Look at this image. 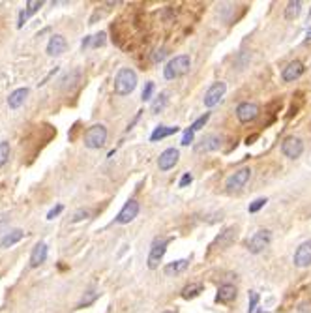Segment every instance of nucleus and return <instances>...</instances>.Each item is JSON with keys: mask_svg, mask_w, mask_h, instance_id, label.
<instances>
[{"mask_svg": "<svg viewBox=\"0 0 311 313\" xmlns=\"http://www.w3.org/2000/svg\"><path fill=\"white\" fill-rule=\"evenodd\" d=\"M137 86V73L131 68H122L114 77V92L118 96H127Z\"/></svg>", "mask_w": 311, "mask_h": 313, "instance_id": "nucleus-1", "label": "nucleus"}, {"mask_svg": "<svg viewBox=\"0 0 311 313\" xmlns=\"http://www.w3.org/2000/svg\"><path fill=\"white\" fill-rule=\"evenodd\" d=\"M189 68H191V58L187 55H178V57H174L167 62V66L163 68V75H165V79L172 81V79H178V77L186 75Z\"/></svg>", "mask_w": 311, "mask_h": 313, "instance_id": "nucleus-2", "label": "nucleus"}, {"mask_svg": "<svg viewBox=\"0 0 311 313\" xmlns=\"http://www.w3.org/2000/svg\"><path fill=\"white\" fill-rule=\"evenodd\" d=\"M105 141H107V129H105V126L94 124V126H90V128L86 129V133H85L86 148H92V150L101 148V146L105 144Z\"/></svg>", "mask_w": 311, "mask_h": 313, "instance_id": "nucleus-3", "label": "nucleus"}, {"mask_svg": "<svg viewBox=\"0 0 311 313\" xmlns=\"http://www.w3.org/2000/svg\"><path fill=\"white\" fill-rule=\"evenodd\" d=\"M171 238H156L152 248H150V253H148V268L156 270L161 263V259L167 251V246H169Z\"/></svg>", "mask_w": 311, "mask_h": 313, "instance_id": "nucleus-4", "label": "nucleus"}, {"mask_svg": "<svg viewBox=\"0 0 311 313\" xmlns=\"http://www.w3.org/2000/svg\"><path fill=\"white\" fill-rule=\"evenodd\" d=\"M270 240H272V233L268 229H261L248 240V250L251 253H261L270 246Z\"/></svg>", "mask_w": 311, "mask_h": 313, "instance_id": "nucleus-5", "label": "nucleus"}, {"mask_svg": "<svg viewBox=\"0 0 311 313\" xmlns=\"http://www.w3.org/2000/svg\"><path fill=\"white\" fill-rule=\"evenodd\" d=\"M259 113H261V107L257 103H253V101H244V103H240L236 107V118L240 122H244V124L253 122L255 118L259 116Z\"/></svg>", "mask_w": 311, "mask_h": 313, "instance_id": "nucleus-6", "label": "nucleus"}, {"mask_svg": "<svg viewBox=\"0 0 311 313\" xmlns=\"http://www.w3.org/2000/svg\"><path fill=\"white\" fill-rule=\"evenodd\" d=\"M281 152L287 157H291V159H296V157H300L302 156V152H304V142H302V139L291 135V137H287V139L281 142Z\"/></svg>", "mask_w": 311, "mask_h": 313, "instance_id": "nucleus-7", "label": "nucleus"}, {"mask_svg": "<svg viewBox=\"0 0 311 313\" xmlns=\"http://www.w3.org/2000/svg\"><path fill=\"white\" fill-rule=\"evenodd\" d=\"M225 90H227V85L223 81H218V83H214L208 90H206V94H204V105L206 107H214V105H218L221 98L225 96Z\"/></svg>", "mask_w": 311, "mask_h": 313, "instance_id": "nucleus-8", "label": "nucleus"}, {"mask_svg": "<svg viewBox=\"0 0 311 313\" xmlns=\"http://www.w3.org/2000/svg\"><path fill=\"white\" fill-rule=\"evenodd\" d=\"M249 176H251V169L249 167H242L238 171H234L229 178H227V189H240L246 186V182L249 180Z\"/></svg>", "mask_w": 311, "mask_h": 313, "instance_id": "nucleus-9", "label": "nucleus"}, {"mask_svg": "<svg viewBox=\"0 0 311 313\" xmlns=\"http://www.w3.org/2000/svg\"><path fill=\"white\" fill-rule=\"evenodd\" d=\"M137 214H139V203L135 199H129L116 216V223H120V225L129 223V221H133L137 218Z\"/></svg>", "mask_w": 311, "mask_h": 313, "instance_id": "nucleus-10", "label": "nucleus"}, {"mask_svg": "<svg viewBox=\"0 0 311 313\" xmlns=\"http://www.w3.org/2000/svg\"><path fill=\"white\" fill-rule=\"evenodd\" d=\"M178 150L176 148H167V150H163L159 157H157V167H159V171H169L172 169L176 163H178Z\"/></svg>", "mask_w": 311, "mask_h": 313, "instance_id": "nucleus-11", "label": "nucleus"}, {"mask_svg": "<svg viewBox=\"0 0 311 313\" xmlns=\"http://www.w3.org/2000/svg\"><path fill=\"white\" fill-rule=\"evenodd\" d=\"M221 142H223L221 135H216V133L206 135L204 139H201L195 144V152H199V154H202V152H214V150H218L221 146Z\"/></svg>", "mask_w": 311, "mask_h": 313, "instance_id": "nucleus-12", "label": "nucleus"}, {"mask_svg": "<svg viewBox=\"0 0 311 313\" xmlns=\"http://www.w3.org/2000/svg\"><path fill=\"white\" fill-rule=\"evenodd\" d=\"M311 265V240H306L304 244L298 246L295 251V266L298 268H306Z\"/></svg>", "mask_w": 311, "mask_h": 313, "instance_id": "nucleus-13", "label": "nucleus"}, {"mask_svg": "<svg viewBox=\"0 0 311 313\" xmlns=\"http://www.w3.org/2000/svg\"><path fill=\"white\" fill-rule=\"evenodd\" d=\"M302 73H304V64L300 60H293V62L287 64V68H283L281 77L285 83H293L298 77H302Z\"/></svg>", "mask_w": 311, "mask_h": 313, "instance_id": "nucleus-14", "label": "nucleus"}, {"mask_svg": "<svg viewBox=\"0 0 311 313\" xmlns=\"http://www.w3.org/2000/svg\"><path fill=\"white\" fill-rule=\"evenodd\" d=\"M66 47H68L66 38L60 36V34H55V36H51V40L47 43V55L49 57H60L66 51Z\"/></svg>", "mask_w": 311, "mask_h": 313, "instance_id": "nucleus-15", "label": "nucleus"}, {"mask_svg": "<svg viewBox=\"0 0 311 313\" xmlns=\"http://www.w3.org/2000/svg\"><path fill=\"white\" fill-rule=\"evenodd\" d=\"M45 259H47V244L38 242L34 246L32 253H30V266L32 268H38L42 263H45Z\"/></svg>", "mask_w": 311, "mask_h": 313, "instance_id": "nucleus-16", "label": "nucleus"}, {"mask_svg": "<svg viewBox=\"0 0 311 313\" xmlns=\"http://www.w3.org/2000/svg\"><path fill=\"white\" fill-rule=\"evenodd\" d=\"M236 240V229L234 227H229V229H225L223 233H219V236L216 238L212 242V246L210 248H227V246H231V244Z\"/></svg>", "mask_w": 311, "mask_h": 313, "instance_id": "nucleus-17", "label": "nucleus"}, {"mask_svg": "<svg viewBox=\"0 0 311 313\" xmlns=\"http://www.w3.org/2000/svg\"><path fill=\"white\" fill-rule=\"evenodd\" d=\"M42 6H43L42 0H29V2H27V8H25V10H21V14H19V23H17V27L21 29L29 17H32L36 12H40V8H42Z\"/></svg>", "mask_w": 311, "mask_h": 313, "instance_id": "nucleus-18", "label": "nucleus"}, {"mask_svg": "<svg viewBox=\"0 0 311 313\" xmlns=\"http://www.w3.org/2000/svg\"><path fill=\"white\" fill-rule=\"evenodd\" d=\"M236 298V287L231 283L221 285L218 289V295H216V302H221V304H231L233 300Z\"/></svg>", "mask_w": 311, "mask_h": 313, "instance_id": "nucleus-19", "label": "nucleus"}, {"mask_svg": "<svg viewBox=\"0 0 311 313\" xmlns=\"http://www.w3.org/2000/svg\"><path fill=\"white\" fill-rule=\"evenodd\" d=\"M23 236H25V233H23L21 229H14V231H10L8 235H4V236H2V240H0V248L8 250V248L15 246L17 242H21V240H23Z\"/></svg>", "mask_w": 311, "mask_h": 313, "instance_id": "nucleus-20", "label": "nucleus"}, {"mask_svg": "<svg viewBox=\"0 0 311 313\" xmlns=\"http://www.w3.org/2000/svg\"><path fill=\"white\" fill-rule=\"evenodd\" d=\"M27 96H29V88H17V90H14V92L10 94V98H8L10 109H19V107L25 103Z\"/></svg>", "mask_w": 311, "mask_h": 313, "instance_id": "nucleus-21", "label": "nucleus"}, {"mask_svg": "<svg viewBox=\"0 0 311 313\" xmlns=\"http://www.w3.org/2000/svg\"><path fill=\"white\" fill-rule=\"evenodd\" d=\"M180 128L178 126H157V128L152 131V135H150V141H161V139H165V137H171V135H174V133H178Z\"/></svg>", "mask_w": 311, "mask_h": 313, "instance_id": "nucleus-22", "label": "nucleus"}, {"mask_svg": "<svg viewBox=\"0 0 311 313\" xmlns=\"http://www.w3.org/2000/svg\"><path fill=\"white\" fill-rule=\"evenodd\" d=\"M187 265H189V259H180V261H172V263H169L165 268H163V272L167 274V276H172V274H180L182 270H186L187 268Z\"/></svg>", "mask_w": 311, "mask_h": 313, "instance_id": "nucleus-23", "label": "nucleus"}, {"mask_svg": "<svg viewBox=\"0 0 311 313\" xmlns=\"http://www.w3.org/2000/svg\"><path fill=\"white\" fill-rule=\"evenodd\" d=\"M202 291H204V285H202V283H189V285H186L184 289H182V298H184V300L195 298V297H199V295H201Z\"/></svg>", "mask_w": 311, "mask_h": 313, "instance_id": "nucleus-24", "label": "nucleus"}, {"mask_svg": "<svg viewBox=\"0 0 311 313\" xmlns=\"http://www.w3.org/2000/svg\"><path fill=\"white\" fill-rule=\"evenodd\" d=\"M300 12H302V2L300 0H293L285 8V19L287 21H295L298 15H300Z\"/></svg>", "mask_w": 311, "mask_h": 313, "instance_id": "nucleus-25", "label": "nucleus"}, {"mask_svg": "<svg viewBox=\"0 0 311 313\" xmlns=\"http://www.w3.org/2000/svg\"><path fill=\"white\" fill-rule=\"evenodd\" d=\"M167 103H169V96H167L165 92H161V94L157 96V100L152 103V113H154V114L161 113V111L167 107Z\"/></svg>", "mask_w": 311, "mask_h": 313, "instance_id": "nucleus-26", "label": "nucleus"}, {"mask_svg": "<svg viewBox=\"0 0 311 313\" xmlns=\"http://www.w3.org/2000/svg\"><path fill=\"white\" fill-rule=\"evenodd\" d=\"M79 79H81V71L79 70H73L71 73H68L60 83H62V88H68V86H73L75 83H79Z\"/></svg>", "mask_w": 311, "mask_h": 313, "instance_id": "nucleus-27", "label": "nucleus"}, {"mask_svg": "<svg viewBox=\"0 0 311 313\" xmlns=\"http://www.w3.org/2000/svg\"><path fill=\"white\" fill-rule=\"evenodd\" d=\"M208 118H210V113H204L202 116H199L197 120H195L191 126H189V129L195 133V131H199L201 128H204V126H206V122H208Z\"/></svg>", "mask_w": 311, "mask_h": 313, "instance_id": "nucleus-28", "label": "nucleus"}, {"mask_svg": "<svg viewBox=\"0 0 311 313\" xmlns=\"http://www.w3.org/2000/svg\"><path fill=\"white\" fill-rule=\"evenodd\" d=\"M10 159V142H0V167Z\"/></svg>", "mask_w": 311, "mask_h": 313, "instance_id": "nucleus-29", "label": "nucleus"}, {"mask_svg": "<svg viewBox=\"0 0 311 313\" xmlns=\"http://www.w3.org/2000/svg\"><path fill=\"white\" fill-rule=\"evenodd\" d=\"M96 298H98V293H96V291H88L85 297L81 298V302H79V308H85V306H90V304H92V302H94Z\"/></svg>", "mask_w": 311, "mask_h": 313, "instance_id": "nucleus-30", "label": "nucleus"}, {"mask_svg": "<svg viewBox=\"0 0 311 313\" xmlns=\"http://www.w3.org/2000/svg\"><path fill=\"white\" fill-rule=\"evenodd\" d=\"M266 203H268V199H266V197H261V199H255L253 203L249 204V208H248V210H249V212H251V214L259 212V210H261V208H263V206H264Z\"/></svg>", "mask_w": 311, "mask_h": 313, "instance_id": "nucleus-31", "label": "nucleus"}, {"mask_svg": "<svg viewBox=\"0 0 311 313\" xmlns=\"http://www.w3.org/2000/svg\"><path fill=\"white\" fill-rule=\"evenodd\" d=\"M257 306H259V295L255 291H249V308H248V313H257Z\"/></svg>", "mask_w": 311, "mask_h": 313, "instance_id": "nucleus-32", "label": "nucleus"}, {"mask_svg": "<svg viewBox=\"0 0 311 313\" xmlns=\"http://www.w3.org/2000/svg\"><path fill=\"white\" fill-rule=\"evenodd\" d=\"M152 94H154V83H146L144 88H142V94H141L142 101H148L152 98Z\"/></svg>", "mask_w": 311, "mask_h": 313, "instance_id": "nucleus-33", "label": "nucleus"}, {"mask_svg": "<svg viewBox=\"0 0 311 313\" xmlns=\"http://www.w3.org/2000/svg\"><path fill=\"white\" fill-rule=\"evenodd\" d=\"M86 218H88V210H85V208H81V210H77V212L73 214V218H71V223L83 221V219H86Z\"/></svg>", "mask_w": 311, "mask_h": 313, "instance_id": "nucleus-34", "label": "nucleus"}, {"mask_svg": "<svg viewBox=\"0 0 311 313\" xmlns=\"http://www.w3.org/2000/svg\"><path fill=\"white\" fill-rule=\"evenodd\" d=\"M105 43V32H99L96 36H92V47H101Z\"/></svg>", "mask_w": 311, "mask_h": 313, "instance_id": "nucleus-35", "label": "nucleus"}, {"mask_svg": "<svg viewBox=\"0 0 311 313\" xmlns=\"http://www.w3.org/2000/svg\"><path fill=\"white\" fill-rule=\"evenodd\" d=\"M191 182H193V176H191V172H184V176L180 178L178 186H180V188H186V186H189Z\"/></svg>", "mask_w": 311, "mask_h": 313, "instance_id": "nucleus-36", "label": "nucleus"}, {"mask_svg": "<svg viewBox=\"0 0 311 313\" xmlns=\"http://www.w3.org/2000/svg\"><path fill=\"white\" fill-rule=\"evenodd\" d=\"M189 142H193V131H191V129H186L184 137H182V144H184V146H187Z\"/></svg>", "mask_w": 311, "mask_h": 313, "instance_id": "nucleus-37", "label": "nucleus"}, {"mask_svg": "<svg viewBox=\"0 0 311 313\" xmlns=\"http://www.w3.org/2000/svg\"><path fill=\"white\" fill-rule=\"evenodd\" d=\"M62 210H64V206H62V204H57L53 210H49V214H47V219H55V216H58Z\"/></svg>", "mask_w": 311, "mask_h": 313, "instance_id": "nucleus-38", "label": "nucleus"}, {"mask_svg": "<svg viewBox=\"0 0 311 313\" xmlns=\"http://www.w3.org/2000/svg\"><path fill=\"white\" fill-rule=\"evenodd\" d=\"M165 49H159V51H156V55H154V62H161L163 58H165Z\"/></svg>", "mask_w": 311, "mask_h": 313, "instance_id": "nucleus-39", "label": "nucleus"}, {"mask_svg": "<svg viewBox=\"0 0 311 313\" xmlns=\"http://www.w3.org/2000/svg\"><path fill=\"white\" fill-rule=\"evenodd\" d=\"M90 45H92V36H86L85 40H83V49L90 47Z\"/></svg>", "mask_w": 311, "mask_h": 313, "instance_id": "nucleus-40", "label": "nucleus"}, {"mask_svg": "<svg viewBox=\"0 0 311 313\" xmlns=\"http://www.w3.org/2000/svg\"><path fill=\"white\" fill-rule=\"evenodd\" d=\"M308 40H311V30L308 32Z\"/></svg>", "mask_w": 311, "mask_h": 313, "instance_id": "nucleus-41", "label": "nucleus"}, {"mask_svg": "<svg viewBox=\"0 0 311 313\" xmlns=\"http://www.w3.org/2000/svg\"><path fill=\"white\" fill-rule=\"evenodd\" d=\"M163 313H176V312H171V310H167V312H163Z\"/></svg>", "mask_w": 311, "mask_h": 313, "instance_id": "nucleus-42", "label": "nucleus"}]
</instances>
